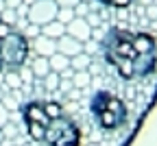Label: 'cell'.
<instances>
[{"label": "cell", "mask_w": 157, "mask_h": 146, "mask_svg": "<svg viewBox=\"0 0 157 146\" xmlns=\"http://www.w3.org/2000/svg\"><path fill=\"white\" fill-rule=\"evenodd\" d=\"M103 55L109 66L127 81L142 79L157 66V41L148 33L111 29L103 39Z\"/></svg>", "instance_id": "1"}, {"label": "cell", "mask_w": 157, "mask_h": 146, "mask_svg": "<svg viewBox=\"0 0 157 146\" xmlns=\"http://www.w3.org/2000/svg\"><path fill=\"white\" fill-rule=\"evenodd\" d=\"M46 109L50 116H48V122L44 124V131H42L44 144H48V146H78L81 144V131L74 124V120L63 113L59 102L48 100Z\"/></svg>", "instance_id": "2"}, {"label": "cell", "mask_w": 157, "mask_h": 146, "mask_svg": "<svg viewBox=\"0 0 157 146\" xmlns=\"http://www.w3.org/2000/svg\"><path fill=\"white\" fill-rule=\"evenodd\" d=\"M90 107H92V113L96 116L98 124H101L105 131L120 129L122 124L127 122V118H129L127 105L118 96H113L111 92H105V90L94 94Z\"/></svg>", "instance_id": "3"}, {"label": "cell", "mask_w": 157, "mask_h": 146, "mask_svg": "<svg viewBox=\"0 0 157 146\" xmlns=\"http://www.w3.org/2000/svg\"><path fill=\"white\" fill-rule=\"evenodd\" d=\"M31 55V41L22 35V31L13 29L9 35L0 39V61L2 70H20L26 66Z\"/></svg>", "instance_id": "4"}, {"label": "cell", "mask_w": 157, "mask_h": 146, "mask_svg": "<svg viewBox=\"0 0 157 146\" xmlns=\"http://www.w3.org/2000/svg\"><path fill=\"white\" fill-rule=\"evenodd\" d=\"M57 2L55 0H35V2L29 5V13H26V20L37 26H44L48 22L57 17Z\"/></svg>", "instance_id": "5"}, {"label": "cell", "mask_w": 157, "mask_h": 146, "mask_svg": "<svg viewBox=\"0 0 157 146\" xmlns=\"http://www.w3.org/2000/svg\"><path fill=\"white\" fill-rule=\"evenodd\" d=\"M66 33L72 35V37L78 39V41H83V44L92 39V26L87 24L85 17H72L70 22L66 24Z\"/></svg>", "instance_id": "6"}, {"label": "cell", "mask_w": 157, "mask_h": 146, "mask_svg": "<svg viewBox=\"0 0 157 146\" xmlns=\"http://www.w3.org/2000/svg\"><path fill=\"white\" fill-rule=\"evenodd\" d=\"M83 50H85V44H83V41L74 39V37L68 35V33H63L61 37L57 39V52H61V55H66V57H74L76 52H83Z\"/></svg>", "instance_id": "7"}, {"label": "cell", "mask_w": 157, "mask_h": 146, "mask_svg": "<svg viewBox=\"0 0 157 146\" xmlns=\"http://www.w3.org/2000/svg\"><path fill=\"white\" fill-rule=\"evenodd\" d=\"M31 41H33L31 48H33L35 55L50 57L52 52H57V39H50V37H46V35H42V33H39L35 39H31Z\"/></svg>", "instance_id": "8"}, {"label": "cell", "mask_w": 157, "mask_h": 146, "mask_svg": "<svg viewBox=\"0 0 157 146\" xmlns=\"http://www.w3.org/2000/svg\"><path fill=\"white\" fill-rule=\"evenodd\" d=\"M2 90H13L17 92L20 87H24L22 76H20V70H2Z\"/></svg>", "instance_id": "9"}, {"label": "cell", "mask_w": 157, "mask_h": 146, "mask_svg": "<svg viewBox=\"0 0 157 146\" xmlns=\"http://www.w3.org/2000/svg\"><path fill=\"white\" fill-rule=\"evenodd\" d=\"M29 68H31V72H33V76H35V79H42V76H46V74L50 72V66H48V57L35 55V57L31 59Z\"/></svg>", "instance_id": "10"}, {"label": "cell", "mask_w": 157, "mask_h": 146, "mask_svg": "<svg viewBox=\"0 0 157 146\" xmlns=\"http://www.w3.org/2000/svg\"><path fill=\"white\" fill-rule=\"evenodd\" d=\"M63 33H66V24H61L59 20H52V22H48V24L42 26V35H46L50 39H59Z\"/></svg>", "instance_id": "11"}, {"label": "cell", "mask_w": 157, "mask_h": 146, "mask_svg": "<svg viewBox=\"0 0 157 146\" xmlns=\"http://www.w3.org/2000/svg\"><path fill=\"white\" fill-rule=\"evenodd\" d=\"M48 66H50L52 72H61V70L70 68V57H66V55H61V52H52V55L48 57Z\"/></svg>", "instance_id": "12"}, {"label": "cell", "mask_w": 157, "mask_h": 146, "mask_svg": "<svg viewBox=\"0 0 157 146\" xmlns=\"http://www.w3.org/2000/svg\"><path fill=\"white\" fill-rule=\"evenodd\" d=\"M90 63H92V57H90V52H76L74 57H70V68L72 70H87L90 68Z\"/></svg>", "instance_id": "13"}, {"label": "cell", "mask_w": 157, "mask_h": 146, "mask_svg": "<svg viewBox=\"0 0 157 146\" xmlns=\"http://www.w3.org/2000/svg\"><path fill=\"white\" fill-rule=\"evenodd\" d=\"M37 81H42V85L48 90V92H55V90H59V72H48L46 76H42V79H37Z\"/></svg>", "instance_id": "14"}, {"label": "cell", "mask_w": 157, "mask_h": 146, "mask_svg": "<svg viewBox=\"0 0 157 146\" xmlns=\"http://www.w3.org/2000/svg\"><path fill=\"white\" fill-rule=\"evenodd\" d=\"M72 85H74V87H87V85H90V72H87V70H74V74H72Z\"/></svg>", "instance_id": "15"}, {"label": "cell", "mask_w": 157, "mask_h": 146, "mask_svg": "<svg viewBox=\"0 0 157 146\" xmlns=\"http://www.w3.org/2000/svg\"><path fill=\"white\" fill-rule=\"evenodd\" d=\"M0 22H5V24H9V26H13L15 29V22H17V13H15V9H0Z\"/></svg>", "instance_id": "16"}, {"label": "cell", "mask_w": 157, "mask_h": 146, "mask_svg": "<svg viewBox=\"0 0 157 146\" xmlns=\"http://www.w3.org/2000/svg\"><path fill=\"white\" fill-rule=\"evenodd\" d=\"M72 17H76L72 7H59V9H57V17H55V20H59L61 24H68Z\"/></svg>", "instance_id": "17"}, {"label": "cell", "mask_w": 157, "mask_h": 146, "mask_svg": "<svg viewBox=\"0 0 157 146\" xmlns=\"http://www.w3.org/2000/svg\"><path fill=\"white\" fill-rule=\"evenodd\" d=\"M20 31H22V35L31 41V39H35L39 33H42V26H37V24H33V22H26L22 29H20Z\"/></svg>", "instance_id": "18"}, {"label": "cell", "mask_w": 157, "mask_h": 146, "mask_svg": "<svg viewBox=\"0 0 157 146\" xmlns=\"http://www.w3.org/2000/svg\"><path fill=\"white\" fill-rule=\"evenodd\" d=\"M22 2H24V0H2V7L5 9H17Z\"/></svg>", "instance_id": "19"}, {"label": "cell", "mask_w": 157, "mask_h": 146, "mask_svg": "<svg viewBox=\"0 0 157 146\" xmlns=\"http://www.w3.org/2000/svg\"><path fill=\"white\" fill-rule=\"evenodd\" d=\"M55 2H57V7H72L74 9L81 0H55Z\"/></svg>", "instance_id": "20"}, {"label": "cell", "mask_w": 157, "mask_h": 146, "mask_svg": "<svg viewBox=\"0 0 157 146\" xmlns=\"http://www.w3.org/2000/svg\"><path fill=\"white\" fill-rule=\"evenodd\" d=\"M7 120H9V111H7V107L2 105V102H0V127H2Z\"/></svg>", "instance_id": "21"}, {"label": "cell", "mask_w": 157, "mask_h": 146, "mask_svg": "<svg viewBox=\"0 0 157 146\" xmlns=\"http://www.w3.org/2000/svg\"><path fill=\"white\" fill-rule=\"evenodd\" d=\"M13 31V26H9V24H5V22H0V39H2L5 35H9Z\"/></svg>", "instance_id": "22"}, {"label": "cell", "mask_w": 157, "mask_h": 146, "mask_svg": "<svg viewBox=\"0 0 157 146\" xmlns=\"http://www.w3.org/2000/svg\"><path fill=\"white\" fill-rule=\"evenodd\" d=\"M2 94H5V90H2V85H0V98H2Z\"/></svg>", "instance_id": "23"}, {"label": "cell", "mask_w": 157, "mask_h": 146, "mask_svg": "<svg viewBox=\"0 0 157 146\" xmlns=\"http://www.w3.org/2000/svg\"><path fill=\"white\" fill-rule=\"evenodd\" d=\"M2 140H5V137H2V131H0V144H2Z\"/></svg>", "instance_id": "24"}, {"label": "cell", "mask_w": 157, "mask_h": 146, "mask_svg": "<svg viewBox=\"0 0 157 146\" xmlns=\"http://www.w3.org/2000/svg\"><path fill=\"white\" fill-rule=\"evenodd\" d=\"M24 2H26V5H31V2H35V0H24Z\"/></svg>", "instance_id": "25"}, {"label": "cell", "mask_w": 157, "mask_h": 146, "mask_svg": "<svg viewBox=\"0 0 157 146\" xmlns=\"http://www.w3.org/2000/svg\"><path fill=\"white\" fill-rule=\"evenodd\" d=\"M0 9H2V0H0Z\"/></svg>", "instance_id": "26"}, {"label": "cell", "mask_w": 157, "mask_h": 146, "mask_svg": "<svg viewBox=\"0 0 157 146\" xmlns=\"http://www.w3.org/2000/svg\"><path fill=\"white\" fill-rule=\"evenodd\" d=\"M9 146H15V144H9Z\"/></svg>", "instance_id": "27"}]
</instances>
